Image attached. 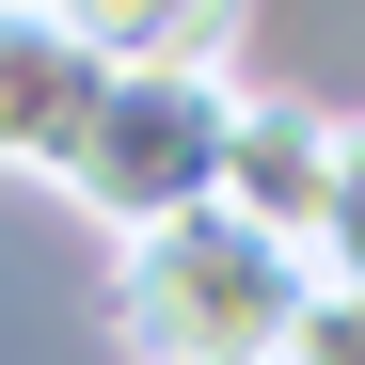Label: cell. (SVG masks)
I'll use <instances>...</instances> for the list:
<instances>
[{"instance_id":"obj_4","label":"cell","mask_w":365,"mask_h":365,"mask_svg":"<svg viewBox=\"0 0 365 365\" xmlns=\"http://www.w3.org/2000/svg\"><path fill=\"white\" fill-rule=\"evenodd\" d=\"M318 191H334V111H302V96H238V128H222V207L255 222V238H318Z\"/></svg>"},{"instance_id":"obj_6","label":"cell","mask_w":365,"mask_h":365,"mask_svg":"<svg viewBox=\"0 0 365 365\" xmlns=\"http://www.w3.org/2000/svg\"><path fill=\"white\" fill-rule=\"evenodd\" d=\"M302 255H318V286L365 302V128H334V191H318V238Z\"/></svg>"},{"instance_id":"obj_1","label":"cell","mask_w":365,"mask_h":365,"mask_svg":"<svg viewBox=\"0 0 365 365\" xmlns=\"http://www.w3.org/2000/svg\"><path fill=\"white\" fill-rule=\"evenodd\" d=\"M302 302H318V255L255 238L238 207H191L111 255V349L128 365H286Z\"/></svg>"},{"instance_id":"obj_5","label":"cell","mask_w":365,"mask_h":365,"mask_svg":"<svg viewBox=\"0 0 365 365\" xmlns=\"http://www.w3.org/2000/svg\"><path fill=\"white\" fill-rule=\"evenodd\" d=\"M48 16H64L111 80H143V64H222V48H238V0H48Z\"/></svg>"},{"instance_id":"obj_3","label":"cell","mask_w":365,"mask_h":365,"mask_svg":"<svg viewBox=\"0 0 365 365\" xmlns=\"http://www.w3.org/2000/svg\"><path fill=\"white\" fill-rule=\"evenodd\" d=\"M111 64L48 16V0H0V175H64V143L96 128Z\"/></svg>"},{"instance_id":"obj_2","label":"cell","mask_w":365,"mask_h":365,"mask_svg":"<svg viewBox=\"0 0 365 365\" xmlns=\"http://www.w3.org/2000/svg\"><path fill=\"white\" fill-rule=\"evenodd\" d=\"M222 128H238V80H222V64H143V80L96 96V128L64 143V175H48V191L96 207L111 238L191 222V207H222Z\"/></svg>"}]
</instances>
